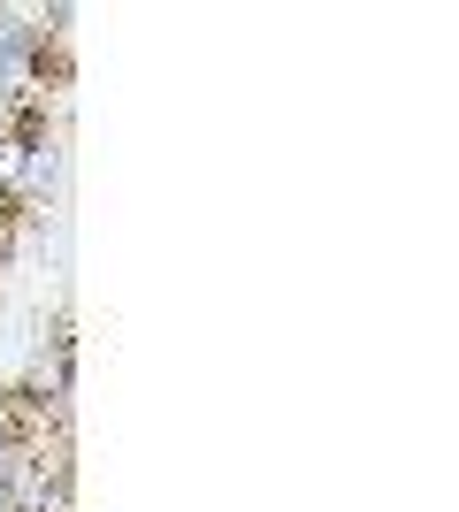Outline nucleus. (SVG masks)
Masks as SVG:
<instances>
[{"instance_id":"f257e3e1","label":"nucleus","mask_w":459,"mask_h":512,"mask_svg":"<svg viewBox=\"0 0 459 512\" xmlns=\"http://www.w3.org/2000/svg\"><path fill=\"white\" fill-rule=\"evenodd\" d=\"M8 176H16V123H8V92H0V230H8Z\"/></svg>"}]
</instances>
